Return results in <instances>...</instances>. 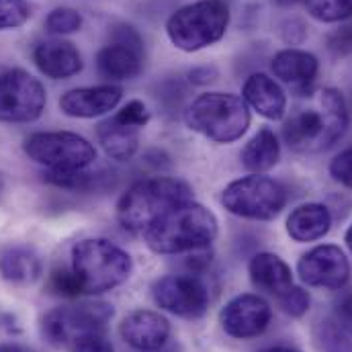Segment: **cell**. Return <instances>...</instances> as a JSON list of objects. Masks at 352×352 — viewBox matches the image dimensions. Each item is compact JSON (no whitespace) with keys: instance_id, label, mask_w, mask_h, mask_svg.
<instances>
[{"instance_id":"6da1fadb","label":"cell","mask_w":352,"mask_h":352,"mask_svg":"<svg viewBox=\"0 0 352 352\" xmlns=\"http://www.w3.org/2000/svg\"><path fill=\"white\" fill-rule=\"evenodd\" d=\"M299 102L283 123V140L297 154L330 150L349 127V107L336 88H318L297 94Z\"/></svg>"},{"instance_id":"7a4b0ae2","label":"cell","mask_w":352,"mask_h":352,"mask_svg":"<svg viewBox=\"0 0 352 352\" xmlns=\"http://www.w3.org/2000/svg\"><path fill=\"white\" fill-rule=\"evenodd\" d=\"M156 254H182L207 250L217 238V217L203 205L186 201L158 217L144 234Z\"/></svg>"},{"instance_id":"3957f363","label":"cell","mask_w":352,"mask_h":352,"mask_svg":"<svg viewBox=\"0 0 352 352\" xmlns=\"http://www.w3.org/2000/svg\"><path fill=\"white\" fill-rule=\"evenodd\" d=\"M192 201V188L170 176H152L135 182L117 203V221L129 234L146 230L176 205Z\"/></svg>"},{"instance_id":"277c9868","label":"cell","mask_w":352,"mask_h":352,"mask_svg":"<svg viewBox=\"0 0 352 352\" xmlns=\"http://www.w3.org/2000/svg\"><path fill=\"white\" fill-rule=\"evenodd\" d=\"M186 125L215 144L238 142L250 127V107L232 92L199 94L184 113Z\"/></svg>"},{"instance_id":"5b68a950","label":"cell","mask_w":352,"mask_h":352,"mask_svg":"<svg viewBox=\"0 0 352 352\" xmlns=\"http://www.w3.org/2000/svg\"><path fill=\"white\" fill-rule=\"evenodd\" d=\"M131 270V256L104 238L82 240L72 248V272L80 283L82 295L107 293L123 285Z\"/></svg>"},{"instance_id":"8992f818","label":"cell","mask_w":352,"mask_h":352,"mask_svg":"<svg viewBox=\"0 0 352 352\" xmlns=\"http://www.w3.org/2000/svg\"><path fill=\"white\" fill-rule=\"evenodd\" d=\"M230 25L226 0H197L180 6L166 23V35L176 50L192 54L217 43Z\"/></svg>"},{"instance_id":"52a82bcc","label":"cell","mask_w":352,"mask_h":352,"mask_svg":"<svg viewBox=\"0 0 352 352\" xmlns=\"http://www.w3.org/2000/svg\"><path fill=\"white\" fill-rule=\"evenodd\" d=\"M221 205L232 215L254 221H270L285 209L287 188L268 176H244L223 188Z\"/></svg>"},{"instance_id":"ba28073f","label":"cell","mask_w":352,"mask_h":352,"mask_svg":"<svg viewBox=\"0 0 352 352\" xmlns=\"http://www.w3.org/2000/svg\"><path fill=\"white\" fill-rule=\"evenodd\" d=\"M25 154L50 170H85L96 160L87 138L72 131H39L25 140Z\"/></svg>"},{"instance_id":"9c48e42d","label":"cell","mask_w":352,"mask_h":352,"mask_svg":"<svg viewBox=\"0 0 352 352\" xmlns=\"http://www.w3.org/2000/svg\"><path fill=\"white\" fill-rule=\"evenodd\" d=\"M113 318V309L107 303H78L52 309L43 322L41 332L45 340L58 349H68L74 340L92 334L107 332V324Z\"/></svg>"},{"instance_id":"30bf717a","label":"cell","mask_w":352,"mask_h":352,"mask_svg":"<svg viewBox=\"0 0 352 352\" xmlns=\"http://www.w3.org/2000/svg\"><path fill=\"white\" fill-rule=\"evenodd\" d=\"M47 102L43 85L25 70L0 72V121L31 123L41 117Z\"/></svg>"},{"instance_id":"8fae6325","label":"cell","mask_w":352,"mask_h":352,"mask_svg":"<svg viewBox=\"0 0 352 352\" xmlns=\"http://www.w3.org/2000/svg\"><path fill=\"white\" fill-rule=\"evenodd\" d=\"M144 39L131 25H117L111 41L96 56V72L111 82L133 80L144 68Z\"/></svg>"},{"instance_id":"7c38bea8","label":"cell","mask_w":352,"mask_h":352,"mask_svg":"<svg viewBox=\"0 0 352 352\" xmlns=\"http://www.w3.org/2000/svg\"><path fill=\"white\" fill-rule=\"evenodd\" d=\"M150 121V113L142 100H129L113 117L96 127V138L104 154L117 162L131 160L140 146V129Z\"/></svg>"},{"instance_id":"4fadbf2b","label":"cell","mask_w":352,"mask_h":352,"mask_svg":"<svg viewBox=\"0 0 352 352\" xmlns=\"http://www.w3.org/2000/svg\"><path fill=\"white\" fill-rule=\"evenodd\" d=\"M152 295L158 307L180 318H201L209 307V289L197 274H168L154 283Z\"/></svg>"},{"instance_id":"5bb4252c","label":"cell","mask_w":352,"mask_h":352,"mask_svg":"<svg viewBox=\"0 0 352 352\" xmlns=\"http://www.w3.org/2000/svg\"><path fill=\"white\" fill-rule=\"evenodd\" d=\"M272 320V309L261 295L244 293L226 303L219 314L223 332L238 340H250L261 336Z\"/></svg>"},{"instance_id":"9a60e30c","label":"cell","mask_w":352,"mask_h":352,"mask_svg":"<svg viewBox=\"0 0 352 352\" xmlns=\"http://www.w3.org/2000/svg\"><path fill=\"white\" fill-rule=\"evenodd\" d=\"M297 272L309 287L342 289L351 278V263L338 246L324 244L311 248L299 258Z\"/></svg>"},{"instance_id":"2e32d148","label":"cell","mask_w":352,"mask_h":352,"mask_svg":"<svg viewBox=\"0 0 352 352\" xmlns=\"http://www.w3.org/2000/svg\"><path fill=\"white\" fill-rule=\"evenodd\" d=\"M121 338L135 351L154 352L160 351L170 338V322L150 309L131 311L119 326Z\"/></svg>"},{"instance_id":"e0dca14e","label":"cell","mask_w":352,"mask_h":352,"mask_svg":"<svg viewBox=\"0 0 352 352\" xmlns=\"http://www.w3.org/2000/svg\"><path fill=\"white\" fill-rule=\"evenodd\" d=\"M121 98H123V88L115 87V85L74 88L62 94L60 109L68 117L92 119V117H100V115L115 111Z\"/></svg>"},{"instance_id":"ac0fdd59","label":"cell","mask_w":352,"mask_h":352,"mask_svg":"<svg viewBox=\"0 0 352 352\" xmlns=\"http://www.w3.org/2000/svg\"><path fill=\"white\" fill-rule=\"evenodd\" d=\"M274 78L291 88L295 94L307 92L314 88V82L320 72V62L314 54L305 50H283L270 62Z\"/></svg>"},{"instance_id":"d6986e66","label":"cell","mask_w":352,"mask_h":352,"mask_svg":"<svg viewBox=\"0 0 352 352\" xmlns=\"http://www.w3.org/2000/svg\"><path fill=\"white\" fill-rule=\"evenodd\" d=\"M33 62L41 74L54 80H64L82 70L80 52L66 39H45L33 47Z\"/></svg>"},{"instance_id":"ffe728a7","label":"cell","mask_w":352,"mask_h":352,"mask_svg":"<svg viewBox=\"0 0 352 352\" xmlns=\"http://www.w3.org/2000/svg\"><path fill=\"white\" fill-rule=\"evenodd\" d=\"M242 98L261 117L268 121H280L287 113V94L280 85L268 74L256 72L246 78L242 88Z\"/></svg>"},{"instance_id":"44dd1931","label":"cell","mask_w":352,"mask_h":352,"mask_svg":"<svg viewBox=\"0 0 352 352\" xmlns=\"http://www.w3.org/2000/svg\"><path fill=\"white\" fill-rule=\"evenodd\" d=\"M332 228V213L322 203H305L291 211L287 217V234L291 240L305 244L324 238Z\"/></svg>"},{"instance_id":"7402d4cb","label":"cell","mask_w":352,"mask_h":352,"mask_svg":"<svg viewBox=\"0 0 352 352\" xmlns=\"http://www.w3.org/2000/svg\"><path fill=\"white\" fill-rule=\"evenodd\" d=\"M248 272H250L254 287H258L261 291H266L274 297H280L283 293H287L293 287L291 266L272 252L256 254L250 261Z\"/></svg>"},{"instance_id":"603a6c76","label":"cell","mask_w":352,"mask_h":352,"mask_svg":"<svg viewBox=\"0 0 352 352\" xmlns=\"http://www.w3.org/2000/svg\"><path fill=\"white\" fill-rule=\"evenodd\" d=\"M39 254L27 246H8L0 252V274L12 285H31L41 276Z\"/></svg>"},{"instance_id":"cb8c5ba5","label":"cell","mask_w":352,"mask_h":352,"mask_svg":"<svg viewBox=\"0 0 352 352\" xmlns=\"http://www.w3.org/2000/svg\"><path fill=\"white\" fill-rule=\"evenodd\" d=\"M242 166L252 175H263L274 168L280 158V144L272 129L263 127L242 150Z\"/></svg>"},{"instance_id":"d4e9b609","label":"cell","mask_w":352,"mask_h":352,"mask_svg":"<svg viewBox=\"0 0 352 352\" xmlns=\"http://www.w3.org/2000/svg\"><path fill=\"white\" fill-rule=\"evenodd\" d=\"M316 340L322 352H352V338L334 320H324L316 328Z\"/></svg>"},{"instance_id":"484cf974","label":"cell","mask_w":352,"mask_h":352,"mask_svg":"<svg viewBox=\"0 0 352 352\" xmlns=\"http://www.w3.org/2000/svg\"><path fill=\"white\" fill-rule=\"evenodd\" d=\"M307 12L322 23H340L352 19V0H305Z\"/></svg>"},{"instance_id":"4316f807","label":"cell","mask_w":352,"mask_h":352,"mask_svg":"<svg viewBox=\"0 0 352 352\" xmlns=\"http://www.w3.org/2000/svg\"><path fill=\"white\" fill-rule=\"evenodd\" d=\"M82 27V16L78 10L68 8V6H60L54 8L47 19H45V29L52 35H68V33H76Z\"/></svg>"},{"instance_id":"83f0119b","label":"cell","mask_w":352,"mask_h":352,"mask_svg":"<svg viewBox=\"0 0 352 352\" xmlns=\"http://www.w3.org/2000/svg\"><path fill=\"white\" fill-rule=\"evenodd\" d=\"M31 19V6L27 0H0V31L16 29Z\"/></svg>"},{"instance_id":"f1b7e54d","label":"cell","mask_w":352,"mask_h":352,"mask_svg":"<svg viewBox=\"0 0 352 352\" xmlns=\"http://www.w3.org/2000/svg\"><path fill=\"white\" fill-rule=\"evenodd\" d=\"M94 175L85 170H47L45 173V182L60 186V188H68V190H85L92 184Z\"/></svg>"},{"instance_id":"f546056e","label":"cell","mask_w":352,"mask_h":352,"mask_svg":"<svg viewBox=\"0 0 352 352\" xmlns=\"http://www.w3.org/2000/svg\"><path fill=\"white\" fill-rule=\"evenodd\" d=\"M276 301H278L280 309H283L287 316H291V318H301V316H305V314L309 311V303H311L309 293H307L305 289H301V287H295V285H293L287 293H283L280 297H276Z\"/></svg>"},{"instance_id":"4dcf8cb0","label":"cell","mask_w":352,"mask_h":352,"mask_svg":"<svg viewBox=\"0 0 352 352\" xmlns=\"http://www.w3.org/2000/svg\"><path fill=\"white\" fill-rule=\"evenodd\" d=\"M47 287H50V291L54 295H60V297H80L82 295L80 283H78L76 274L72 272V268L70 270H66V268L54 270L52 276H50Z\"/></svg>"},{"instance_id":"1f68e13d","label":"cell","mask_w":352,"mask_h":352,"mask_svg":"<svg viewBox=\"0 0 352 352\" xmlns=\"http://www.w3.org/2000/svg\"><path fill=\"white\" fill-rule=\"evenodd\" d=\"M68 352H115L111 340L107 338V332H92L78 340H74L68 349Z\"/></svg>"},{"instance_id":"d6a6232c","label":"cell","mask_w":352,"mask_h":352,"mask_svg":"<svg viewBox=\"0 0 352 352\" xmlns=\"http://www.w3.org/2000/svg\"><path fill=\"white\" fill-rule=\"evenodd\" d=\"M330 176H332L338 184H342V186H346V188H351L352 190V146L351 148H346V150H342V152L330 162Z\"/></svg>"},{"instance_id":"836d02e7","label":"cell","mask_w":352,"mask_h":352,"mask_svg":"<svg viewBox=\"0 0 352 352\" xmlns=\"http://www.w3.org/2000/svg\"><path fill=\"white\" fill-rule=\"evenodd\" d=\"M328 50L336 56V58H346L352 54V23L351 25H342L340 29H336L334 33L328 35Z\"/></svg>"},{"instance_id":"e575fe53","label":"cell","mask_w":352,"mask_h":352,"mask_svg":"<svg viewBox=\"0 0 352 352\" xmlns=\"http://www.w3.org/2000/svg\"><path fill=\"white\" fill-rule=\"evenodd\" d=\"M334 322L352 336V295L344 297V299L336 305Z\"/></svg>"},{"instance_id":"d590c367","label":"cell","mask_w":352,"mask_h":352,"mask_svg":"<svg viewBox=\"0 0 352 352\" xmlns=\"http://www.w3.org/2000/svg\"><path fill=\"white\" fill-rule=\"evenodd\" d=\"M215 74L217 72L213 68H207L205 66V68H195L188 76H190V82H195V85H209Z\"/></svg>"},{"instance_id":"8d00e7d4","label":"cell","mask_w":352,"mask_h":352,"mask_svg":"<svg viewBox=\"0 0 352 352\" xmlns=\"http://www.w3.org/2000/svg\"><path fill=\"white\" fill-rule=\"evenodd\" d=\"M0 352H27L19 344H0Z\"/></svg>"},{"instance_id":"74e56055","label":"cell","mask_w":352,"mask_h":352,"mask_svg":"<svg viewBox=\"0 0 352 352\" xmlns=\"http://www.w3.org/2000/svg\"><path fill=\"white\" fill-rule=\"evenodd\" d=\"M263 352H301L297 349H291V346H272V349H266Z\"/></svg>"},{"instance_id":"f35d334b","label":"cell","mask_w":352,"mask_h":352,"mask_svg":"<svg viewBox=\"0 0 352 352\" xmlns=\"http://www.w3.org/2000/svg\"><path fill=\"white\" fill-rule=\"evenodd\" d=\"M276 6H293V4H299V2H305V0H272Z\"/></svg>"},{"instance_id":"ab89813d","label":"cell","mask_w":352,"mask_h":352,"mask_svg":"<svg viewBox=\"0 0 352 352\" xmlns=\"http://www.w3.org/2000/svg\"><path fill=\"white\" fill-rule=\"evenodd\" d=\"M344 242H346V246L352 250V226L346 230V236H344Z\"/></svg>"},{"instance_id":"60d3db41","label":"cell","mask_w":352,"mask_h":352,"mask_svg":"<svg viewBox=\"0 0 352 352\" xmlns=\"http://www.w3.org/2000/svg\"><path fill=\"white\" fill-rule=\"evenodd\" d=\"M0 190H2V180H0Z\"/></svg>"}]
</instances>
